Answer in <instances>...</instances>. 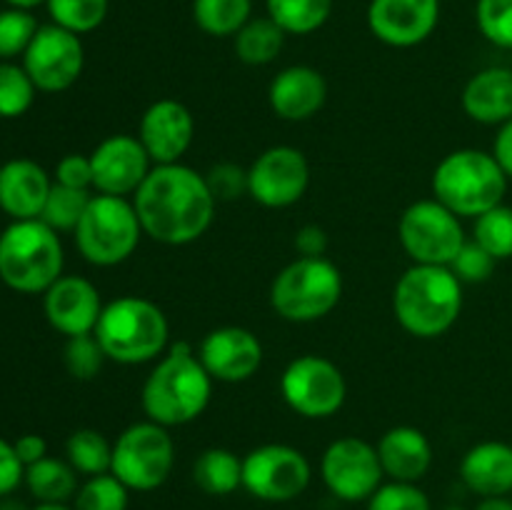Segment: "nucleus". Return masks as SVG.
<instances>
[{
    "mask_svg": "<svg viewBox=\"0 0 512 510\" xmlns=\"http://www.w3.org/2000/svg\"><path fill=\"white\" fill-rule=\"evenodd\" d=\"M215 203L205 175L183 163L153 165L135 190L143 233L163 245H188L210 228Z\"/></svg>",
    "mask_w": 512,
    "mask_h": 510,
    "instance_id": "f257e3e1",
    "label": "nucleus"
},
{
    "mask_svg": "<svg viewBox=\"0 0 512 510\" xmlns=\"http://www.w3.org/2000/svg\"><path fill=\"white\" fill-rule=\"evenodd\" d=\"M210 395L213 378L200 363L198 350L188 343H175L145 378L140 405L148 420L173 428L200 418L208 408Z\"/></svg>",
    "mask_w": 512,
    "mask_h": 510,
    "instance_id": "f03ea898",
    "label": "nucleus"
},
{
    "mask_svg": "<svg viewBox=\"0 0 512 510\" xmlns=\"http://www.w3.org/2000/svg\"><path fill=\"white\" fill-rule=\"evenodd\" d=\"M463 310V283L448 265H420L405 270L393 290L395 320L418 338L448 333Z\"/></svg>",
    "mask_w": 512,
    "mask_h": 510,
    "instance_id": "7ed1b4c3",
    "label": "nucleus"
},
{
    "mask_svg": "<svg viewBox=\"0 0 512 510\" xmlns=\"http://www.w3.org/2000/svg\"><path fill=\"white\" fill-rule=\"evenodd\" d=\"M93 335L108 360L120 365H140L163 355L170 325L153 300L123 295L103 305Z\"/></svg>",
    "mask_w": 512,
    "mask_h": 510,
    "instance_id": "20e7f679",
    "label": "nucleus"
},
{
    "mask_svg": "<svg viewBox=\"0 0 512 510\" xmlns=\"http://www.w3.org/2000/svg\"><path fill=\"white\" fill-rule=\"evenodd\" d=\"M508 175L493 153L460 148L445 155L433 173L435 200L453 210L458 218H478L503 203Z\"/></svg>",
    "mask_w": 512,
    "mask_h": 510,
    "instance_id": "39448f33",
    "label": "nucleus"
},
{
    "mask_svg": "<svg viewBox=\"0 0 512 510\" xmlns=\"http://www.w3.org/2000/svg\"><path fill=\"white\" fill-rule=\"evenodd\" d=\"M63 273V245L43 220H15L0 235V280L18 293H45Z\"/></svg>",
    "mask_w": 512,
    "mask_h": 510,
    "instance_id": "423d86ee",
    "label": "nucleus"
},
{
    "mask_svg": "<svg viewBox=\"0 0 512 510\" xmlns=\"http://www.w3.org/2000/svg\"><path fill=\"white\" fill-rule=\"evenodd\" d=\"M343 295V275L328 258H298L270 285V305L290 323H313L333 313Z\"/></svg>",
    "mask_w": 512,
    "mask_h": 510,
    "instance_id": "0eeeda50",
    "label": "nucleus"
},
{
    "mask_svg": "<svg viewBox=\"0 0 512 510\" xmlns=\"http://www.w3.org/2000/svg\"><path fill=\"white\" fill-rule=\"evenodd\" d=\"M75 245L88 263L110 268L120 265L135 253L143 235L135 205L120 195H93L80 218Z\"/></svg>",
    "mask_w": 512,
    "mask_h": 510,
    "instance_id": "6e6552de",
    "label": "nucleus"
},
{
    "mask_svg": "<svg viewBox=\"0 0 512 510\" xmlns=\"http://www.w3.org/2000/svg\"><path fill=\"white\" fill-rule=\"evenodd\" d=\"M175 443L165 425L143 420L133 423L113 443L110 473L128 490L148 493L160 488L173 473Z\"/></svg>",
    "mask_w": 512,
    "mask_h": 510,
    "instance_id": "1a4fd4ad",
    "label": "nucleus"
},
{
    "mask_svg": "<svg viewBox=\"0 0 512 510\" xmlns=\"http://www.w3.org/2000/svg\"><path fill=\"white\" fill-rule=\"evenodd\" d=\"M398 238L405 253L420 265H450L468 240L458 215L435 198L405 208Z\"/></svg>",
    "mask_w": 512,
    "mask_h": 510,
    "instance_id": "9d476101",
    "label": "nucleus"
},
{
    "mask_svg": "<svg viewBox=\"0 0 512 510\" xmlns=\"http://www.w3.org/2000/svg\"><path fill=\"white\" fill-rule=\"evenodd\" d=\"M285 403L303 418H330L348 398L343 370L323 355H300L290 360L280 378Z\"/></svg>",
    "mask_w": 512,
    "mask_h": 510,
    "instance_id": "9b49d317",
    "label": "nucleus"
},
{
    "mask_svg": "<svg viewBox=\"0 0 512 510\" xmlns=\"http://www.w3.org/2000/svg\"><path fill=\"white\" fill-rule=\"evenodd\" d=\"M308 458L293 445L268 443L243 458V488L268 503H288L310 485Z\"/></svg>",
    "mask_w": 512,
    "mask_h": 510,
    "instance_id": "f8f14e48",
    "label": "nucleus"
},
{
    "mask_svg": "<svg viewBox=\"0 0 512 510\" xmlns=\"http://www.w3.org/2000/svg\"><path fill=\"white\" fill-rule=\"evenodd\" d=\"M320 475L330 493L348 503L368 500L383 485L378 448L363 438H338L325 448Z\"/></svg>",
    "mask_w": 512,
    "mask_h": 510,
    "instance_id": "ddd939ff",
    "label": "nucleus"
},
{
    "mask_svg": "<svg viewBox=\"0 0 512 510\" xmlns=\"http://www.w3.org/2000/svg\"><path fill=\"white\" fill-rule=\"evenodd\" d=\"M85 65V50L80 35L60 28V25H40L33 43L23 55V68L45 93L68 90L80 78Z\"/></svg>",
    "mask_w": 512,
    "mask_h": 510,
    "instance_id": "4468645a",
    "label": "nucleus"
},
{
    "mask_svg": "<svg viewBox=\"0 0 512 510\" xmlns=\"http://www.w3.org/2000/svg\"><path fill=\"white\" fill-rule=\"evenodd\" d=\"M310 185V165L293 145H273L248 168V195L265 208L298 203Z\"/></svg>",
    "mask_w": 512,
    "mask_h": 510,
    "instance_id": "2eb2a0df",
    "label": "nucleus"
},
{
    "mask_svg": "<svg viewBox=\"0 0 512 510\" xmlns=\"http://www.w3.org/2000/svg\"><path fill=\"white\" fill-rule=\"evenodd\" d=\"M93 188L100 195H135L150 173V155L135 135H110L90 153Z\"/></svg>",
    "mask_w": 512,
    "mask_h": 510,
    "instance_id": "dca6fc26",
    "label": "nucleus"
},
{
    "mask_svg": "<svg viewBox=\"0 0 512 510\" xmlns=\"http://www.w3.org/2000/svg\"><path fill=\"white\" fill-rule=\"evenodd\" d=\"M198 358L213 380L243 383L253 378L263 365V345L248 328L223 325L205 335L198 348Z\"/></svg>",
    "mask_w": 512,
    "mask_h": 510,
    "instance_id": "f3484780",
    "label": "nucleus"
},
{
    "mask_svg": "<svg viewBox=\"0 0 512 510\" xmlns=\"http://www.w3.org/2000/svg\"><path fill=\"white\" fill-rule=\"evenodd\" d=\"M440 0H370L368 28L390 48H413L433 35Z\"/></svg>",
    "mask_w": 512,
    "mask_h": 510,
    "instance_id": "a211bd4d",
    "label": "nucleus"
},
{
    "mask_svg": "<svg viewBox=\"0 0 512 510\" xmlns=\"http://www.w3.org/2000/svg\"><path fill=\"white\" fill-rule=\"evenodd\" d=\"M193 135V115L178 100H155L140 118L138 140L155 165L180 163V158L193 145Z\"/></svg>",
    "mask_w": 512,
    "mask_h": 510,
    "instance_id": "6ab92c4d",
    "label": "nucleus"
},
{
    "mask_svg": "<svg viewBox=\"0 0 512 510\" xmlns=\"http://www.w3.org/2000/svg\"><path fill=\"white\" fill-rule=\"evenodd\" d=\"M100 313H103V300L88 278L60 275L45 290V318L58 333L68 338L93 333Z\"/></svg>",
    "mask_w": 512,
    "mask_h": 510,
    "instance_id": "aec40b11",
    "label": "nucleus"
},
{
    "mask_svg": "<svg viewBox=\"0 0 512 510\" xmlns=\"http://www.w3.org/2000/svg\"><path fill=\"white\" fill-rule=\"evenodd\" d=\"M328 100L323 73L310 65H290L280 70L268 88V103L278 118L300 123L318 113Z\"/></svg>",
    "mask_w": 512,
    "mask_h": 510,
    "instance_id": "412c9836",
    "label": "nucleus"
},
{
    "mask_svg": "<svg viewBox=\"0 0 512 510\" xmlns=\"http://www.w3.org/2000/svg\"><path fill=\"white\" fill-rule=\"evenodd\" d=\"M48 173L33 160H10L0 168V208L15 220L40 218L48 200Z\"/></svg>",
    "mask_w": 512,
    "mask_h": 510,
    "instance_id": "4be33fe9",
    "label": "nucleus"
},
{
    "mask_svg": "<svg viewBox=\"0 0 512 510\" xmlns=\"http://www.w3.org/2000/svg\"><path fill=\"white\" fill-rule=\"evenodd\" d=\"M378 458L385 475L400 483H418L433 465V445L423 430L398 425L380 438Z\"/></svg>",
    "mask_w": 512,
    "mask_h": 510,
    "instance_id": "5701e85b",
    "label": "nucleus"
},
{
    "mask_svg": "<svg viewBox=\"0 0 512 510\" xmlns=\"http://www.w3.org/2000/svg\"><path fill=\"white\" fill-rule=\"evenodd\" d=\"M460 478L480 498L512 493V445L485 440L473 445L460 463Z\"/></svg>",
    "mask_w": 512,
    "mask_h": 510,
    "instance_id": "b1692460",
    "label": "nucleus"
},
{
    "mask_svg": "<svg viewBox=\"0 0 512 510\" xmlns=\"http://www.w3.org/2000/svg\"><path fill=\"white\" fill-rule=\"evenodd\" d=\"M463 110L470 120L483 125H503L512 120V70L485 68L463 88Z\"/></svg>",
    "mask_w": 512,
    "mask_h": 510,
    "instance_id": "393cba45",
    "label": "nucleus"
},
{
    "mask_svg": "<svg viewBox=\"0 0 512 510\" xmlns=\"http://www.w3.org/2000/svg\"><path fill=\"white\" fill-rule=\"evenodd\" d=\"M193 480L203 493L230 495L243 488V458L225 448H208L193 465Z\"/></svg>",
    "mask_w": 512,
    "mask_h": 510,
    "instance_id": "a878e982",
    "label": "nucleus"
},
{
    "mask_svg": "<svg viewBox=\"0 0 512 510\" xmlns=\"http://www.w3.org/2000/svg\"><path fill=\"white\" fill-rule=\"evenodd\" d=\"M78 470L70 463L45 455L38 463L25 468V483L30 495L40 503H65L78 493Z\"/></svg>",
    "mask_w": 512,
    "mask_h": 510,
    "instance_id": "bb28decb",
    "label": "nucleus"
},
{
    "mask_svg": "<svg viewBox=\"0 0 512 510\" xmlns=\"http://www.w3.org/2000/svg\"><path fill=\"white\" fill-rule=\"evenodd\" d=\"M285 45V33L275 20L250 18L235 33V53L245 65H268L280 55Z\"/></svg>",
    "mask_w": 512,
    "mask_h": 510,
    "instance_id": "cd10ccee",
    "label": "nucleus"
},
{
    "mask_svg": "<svg viewBox=\"0 0 512 510\" xmlns=\"http://www.w3.org/2000/svg\"><path fill=\"white\" fill-rule=\"evenodd\" d=\"M265 8L285 35H310L328 23L333 0H265Z\"/></svg>",
    "mask_w": 512,
    "mask_h": 510,
    "instance_id": "c85d7f7f",
    "label": "nucleus"
},
{
    "mask_svg": "<svg viewBox=\"0 0 512 510\" xmlns=\"http://www.w3.org/2000/svg\"><path fill=\"white\" fill-rule=\"evenodd\" d=\"M253 18V0H193V20L203 33L228 38Z\"/></svg>",
    "mask_w": 512,
    "mask_h": 510,
    "instance_id": "c756f323",
    "label": "nucleus"
},
{
    "mask_svg": "<svg viewBox=\"0 0 512 510\" xmlns=\"http://www.w3.org/2000/svg\"><path fill=\"white\" fill-rule=\"evenodd\" d=\"M65 453H68V463L88 478L110 473V465H113V445L93 428L75 430L65 443Z\"/></svg>",
    "mask_w": 512,
    "mask_h": 510,
    "instance_id": "7c9ffc66",
    "label": "nucleus"
},
{
    "mask_svg": "<svg viewBox=\"0 0 512 510\" xmlns=\"http://www.w3.org/2000/svg\"><path fill=\"white\" fill-rule=\"evenodd\" d=\"M90 198H93V195H90L88 190L53 183L48 200H45L43 213H40V220H43L45 225H50L55 233H58V230H75L80 218H83L85 208H88Z\"/></svg>",
    "mask_w": 512,
    "mask_h": 510,
    "instance_id": "2f4dec72",
    "label": "nucleus"
},
{
    "mask_svg": "<svg viewBox=\"0 0 512 510\" xmlns=\"http://www.w3.org/2000/svg\"><path fill=\"white\" fill-rule=\"evenodd\" d=\"M473 240L480 248L488 250L495 260L512 258V208L495 205L488 213L475 218Z\"/></svg>",
    "mask_w": 512,
    "mask_h": 510,
    "instance_id": "473e14b6",
    "label": "nucleus"
},
{
    "mask_svg": "<svg viewBox=\"0 0 512 510\" xmlns=\"http://www.w3.org/2000/svg\"><path fill=\"white\" fill-rule=\"evenodd\" d=\"M108 5L110 0H48V13L55 25L83 35L103 25Z\"/></svg>",
    "mask_w": 512,
    "mask_h": 510,
    "instance_id": "72a5a7b5",
    "label": "nucleus"
},
{
    "mask_svg": "<svg viewBox=\"0 0 512 510\" xmlns=\"http://www.w3.org/2000/svg\"><path fill=\"white\" fill-rule=\"evenodd\" d=\"M128 493L113 473L93 475L75 493L73 510H128Z\"/></svg>",
    "mask_w": 512,
    "mask_h": 510,
    "instance_id": "f704fd0d",
    "label": "nucleus"
},
{
    "mask_svg": "<svg viewBox=\"0 0 512 510\" xmlns=\"http://www.w3.org/2000/svg\"><path fill=\"white\" fill-rule=\"evenodd\" d=\"M35 83L25 68L0 63V118H18L33 105Z\"/></svg>",
    "mask_w": 512,
    "mask_h": 510,
    "instance_id": "c9c22d12",
    "label": "nucleus"
},
{
    "mask_svg": "<svg viewBox=\"0 0 512 510\" xmlns=\"http://www.w3.org/2000/svg\"><path fill=\"white\" fill-rule=\"evenodd\" d=\"M40 25L30 15V10L8 8L0 13V58H15L25 55L28 45L33 43Z\"/></svg>",
    "mask_w": 512,
    "mask_h": 510,
    "instance_id": "e433bc0d",
    "label": "nucleus"
},
{
    "mask_svg": "<svg viewBox=\"0 0 512 510\" xmlns=\"http://www.w3.org/2000/svg\"><path fill=\"white\" fill-rule=\"evenodd\" d=\"M475 20L485 40L512 50V0H478Z\"/></svg>",
    "mask_w": 512,
    "mask_h": 510,
    "instance_id": "4c0bfd02",
    "label": "nucleus"
},
{
    "mask_svg": "<svg viewBox=\"0 0 512 510\" xmlns=\"http://www.w3.org/2000/svg\"><path fill=\"white\" fill-rule=\"evenodd\" d=\"M105 360L108 358H105L103 348H100L98 338L93 333L68 338V345H65V368H68L73 378L93 380L100 373Z\"/></svg>",
    "mask_w": 512,
    "mask_h": 510,
    "instance_id": "58836bf2",
    "label": "nucleus"
},
{
    "mask_svg": "<svg viewBox=\"0 0 512 510\" xmlns=\"http://www.w3.org/2000/svg\"><path fill=\"white\" fill-rule=\"evenodd\" d=\"M365 510H433L425 490L415 483H385L368 498Z\"/></svg>",
    "mask_w": 512,
    "mask_h": 510,
    "instance_id": "ea45409f",
    "label": "nucleus"
},
{
    "mask_svg": "<svg viewBox=\"0 0 512 510\" xmlns=\"http://www.w3.org/2000/svg\"><path fill=\"white\" fill-rule=\"evenodd\" d=\"M495 263L498 260L488 250L480 248L475 240H465V245L460 248V253L455 255L448 268L458 275L460 283H485L493 275Z\"/></svg>",
    "mask_w": 512,
    "mask_h": 510,
    "instance_id": "a19ab883",
    "label": "nucleus"
},
{
    "mask_svg": "<svg viewBox=\"0 0 512 510\" xmlns=\"http://www.w3.org/2000/svg\"><path fill=\"white\" fill-rule=\"evenodd\" d=\"M205 180H208L210 193H213V198L218 203L220 200H235L243 193H248V170H243L235 163L215 165L205 175Z\"/></svg>",
    "mask_w": 512,
    "mask_h": 510,
    "instance_id": "79ce46f5",
    "label": "nucleus"
},
{
    "mask_svg": "<svg viewBox=\"0 0 512 510\" xmlns=\"http://www.w3.org/2000/svg\"><path fill=\"white\" fill-rule=\"evenodd\" d=\"M55 183L78 190L93 188V163H90V155H65L58 163V168H55Z\"/></svg>",
    "mask_w": 512,
    "mask_h": 510,
    "instance_id": "37998d69",
    "label": "nucleus"
},
{
    "mask_svg": "<svg viewBox=\"0 0 512 510\" xmlns=\"http://www.w3.org/2000/svg\"><path fill=\"white\" fill-rule=\"evenodd\" d=\"M25 480V465L20 463L18 453L8 440L0 438V498L13 493Z\"/></svg>",
    "mask_w": 512,
    "mask_h": 510,
    "instance_id": "c03bdc74",
    "label": "nucleus"
},
{
    "mask_svg": "<svg viewBox=\"0 0 512 510\" xmlns=\"http://www.w3.org/2000/svg\"><path fill=\"white\" fill-rule=\"evenodd\" d=\"M295 248H298L300 258H325L328 233L320 225H305L295 233Z\"/></svg>",
    "mask_w": 512,
    "mask_h": 510,
    "instance_id": "a18cd8bd",
    "label": "nucleus"
},
{
    "mask_svg": "<svg viewBox=\"0 0 512 510\" xmlns=\"http://www.w3.org/2000/svg\"><path fill=\"white\" fill-rule=\"evenodd\" d=\"M13 448L25 468L33 463H38V460H43L45 455H48V443H45L40 435H20V438L13 443Z\"/></svg>",
    "mask_w": 512,
    "mask_h": 510,
    "instance_id": "49530a36",
    "label": "nucleus"
},
{
    "mask_svg": "<svg viewBox=\"0 0 512 510\" xmlns=\"http://www.w3.org/2000/svg\"><path fill=\"white\" fill-rule=\"evenodd\" d=\"M493 155L495 160H498L500 168H503V173L508 175V178H512V120L500 125L493 143Z\"/></svg>",
    "mask_w": 512,
    "mask_h": 510,
    "instance_id": "de8ad7c7",
    "label": "nucleus"
},
{
    "mask_svg": "<svg viewBox=\"0 0 512 510\" xmlns=\"http://www.w3.org/2000/svg\"><path fill=\"white\" fill-rule=\"evenodd\" d=\"M475 510H512V498H508V495H495V498H483Z\"/></svg>",
    "mask_w": 512,
    "mask_h": 510,
    "instance_id": "09e8293b",
    "label": "nucleus"
},
{
    "mask_svg": "<svg viewBox=\"0 0 512 510\" xmlns=\"http://www.w3.org/2000/svg\"><path fill=\"white\" fill-rule=\"evenodd\" d=\"M5 3L13 5V8H20V10H30V8H35V5L48 3V0H5Z\"/></svg>",
    "mask_w": 512,
    "mask_h": 510,
    "instance_id": "8fccbe9b",
    "label": "nucleus"
},
{
    "mask_svg": "<svg viewBox=\"0 0 512 510\" xmlns=\"http://www.w3.org/2000/svg\"><path fill=\"white\" fill-rule=\"evenodd\" d=\"M33 510H73V508H68L65 503H40L38 508H33Z\"/></svg>",
    "mask_w": 512,
    "mask_h": 510,
    "instance_id": "3c124183",
    "label": "nucleus"
},
{
    "mask_svg": "<svg viewBox=\"0 0 512 510\" xmlns=\"http://www.w3.org/2000/svg\"><path fill=\"white\" fill-rule=\"evenodd\" d=\"M440 510H465L463 505H445V508H440Z\"/></svg>",
    "mask_w": 512,
    "mask_h": 510,
    "instance_id": "603ef678",
    "label": "nucleus"
}]
</instances>
